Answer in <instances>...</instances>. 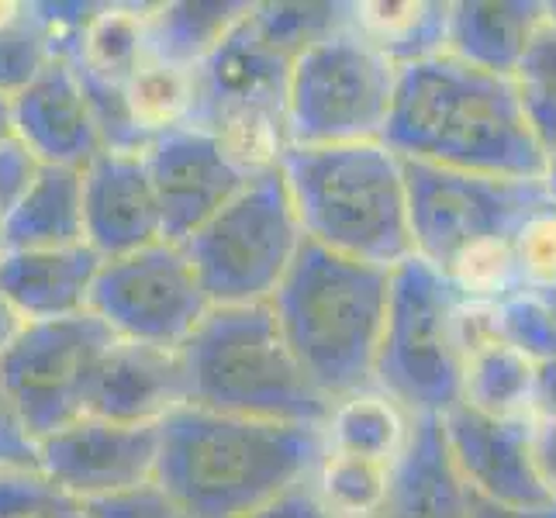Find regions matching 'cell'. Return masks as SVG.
I'll return each instance as SVG.
<instances>
[{"label":"cell","instance_id":"1","mask_svg":"<svg viewBox=\"0 0 556 518\" xmlns=\"http://www.w3.org/2000/svg\"><path fill=\"white\" fill-rule=\"evenodd\" d=\"M380 142L401 160L488 177L540 180L546 166L511 76L477 70L450 52L397 70Z\"/></svg>","mask_w":556,"mask_h":518},{"label":"cell","instance_id":"2","mask_svg":"<svg viewBox=\"0 0 556 518\" xmlns=\"http://www.w3.org/2000/svg\"><path fill=\"white\" fill-rule=\"evenodd\" d=\"M321 456V426L184 405L160 421L156 484L190 518H242L308 484Z\"/></svg>","mask_w":556,"mask_h":518},{"label":"cell","instance_id":"3","mask_svg":"<svg viewBox=\"0 0 556 518\" xmlns=\"http://www.w3.org/2000/svg\"><path fill=\"white\" fill-rule=\"evenodd\" d=\"M388 294L391 270L304 239L270 298L280 336L329 401L374 388Z\"/></svg>","mask_w":556,"mask_h":518},{"label":"cell","instance_id":"4","mask_svg":"<svg viewBox=\"0 0 556 518\" xmlns=\"http://www.w3.org/2000/svg\"><path fill=\"white\" fill-rule=\"evenodd\" d=\"M277 166L308 242L383 270L412 256L405 160L383 142L291 146Z\"/></svg>","mask_w":556,"mask_h":518},{"label":"cell","instance_id":"5","mask_svg":"<svg viewBox=\"0 0 556 518\" xmlns=\"http://www.w3.org/2000/svg\"><path fill=\"white\" fill-rule=\"evenodd\" d=\"M187 405L260 421L325 426V397L280 336L270 304L207 308L180 345Z\"/></svg>","mask_w":556,"mask_h":518},{"label":"cell","instance_id":"6","mask_svg":"<svg viewBox=\"0 0 556 518\" xmlns=\"http://www.w3.org/2000/svg\"><path fill=\"white\" fill-rule=\"evenodd\" d=\"M464 298L443 270L408 256L391 270L374 388L412 418H443L464 383Z\"/></svg>","mask_w":556,"mask_h":518},{"label":"cell","instance_id":"7","mask_svg":"<svg viewBox=\"0 0 556 518\" xmlns=\"http://www.w3.org/2000/svg\"><path fill=\"white\" fill-rule=\"evenodd\" d=\"M294 55L263 28L256 4L194 66V111L187 125L211 131L245 173L287 152V80Z\"/></svg>","mask_w":556,"mask_h":518},{"label":"cell","instance_id":"8","mask_svg":"<svg viewBox=\"0 0 556 518\" xmlns=\"http://www.w3.org/2000/svg\"><path fill=\"white\" fill-rule=\"evenodd\" d=\"M304 245V232L280 166L253 173L239 194L215 211L184 253L211 308L270 304Z\"/></svg>","mask_w":556,"mask_h":518},{"label":"cell","instance_id":"9","mask_svg":"<svg viewBox=\"0 0 556 518\" xmlns=\"http://www.w3.org/2000/svg\"><path fill=\"white\" fill-rule=\"evenodd\" d=\"M397 66L353 25L304 49L287 80V149L380 142Z\"/></svg>","mask_w":556,"mask_h":518},{"label":"cell","instance_id":"10","mask_svg":"<svg viewBox=\"0 0 556 518\" xmlns=\"http://www.w3.org/2000/svg\"><path fill=\"white\" fill-rule=\"evenodd\" d=\"M412 256L450 270L473 249L511 242L519 228L549 207L543 180L488 177L405 160Z\"/></svg>","mask_w":556,"mask_h":518},{"label":"cell","instance_id":"11","mask_svg":"<svg viewBox=\"0 0 556 518\" xmlns=\"http://www.w3.org/2000/svg\"><path fill=\"white\" fill-rule=\"evenodd\" d=\"M114 332L98 315L28 321L0 356V383L22 412L35 439L87 415L90 383L98 377Z\"/></svg>","mask_w":556,"mask_h":518},{"label":"cell","instance_id":"12","mask_svg":"<svg viewBox=\"0 0 556 518\" xmlns=\"http://www.w3.org/2000/svg\"><path fill=\"white\" fill-rule=\"evenodd\" d=\"M207 308L184 245L160 239L136 253L104 260L87 312L98 315L114 339L180 350Z\"/></svg>","mask_w":556,"mask_h":518},{"label":"cell","instance_id":"13","mask_svg":"<svg viewBox=\"0 0 556 518\" xmlns=\"http://www.w3.org/2000/svg\"><path fill=\"white\" fill-rule=\"evenodd\" d=\"M160 426H125L80 415L38 439V473L76 505L101 502L156 481Z\"/></svg>","mask_w":556,"mask_h":518},{"label":"cell","instance_id":"14","mask_svg":"<svg viewBox=\"0 0 556 518\" xmlns=\"http://www.w3.org/2000/svg\"><path fill=\"white\" fill-rule=\"evenodd\" d=\"M142 160L160 204L163 239L180 245L253 177L228 156L211 131L198 125L163 131L142 149Z\"/></svg>","mask_w":556,"mask_h":518},{"label":"cell","instance_id":"15","mask_svg":"<svg viewBox=\"0 0 556 518\" xmlns=\"http://www.w3.org/2000/svg\"><path fill=\"white\" fill-rule=\"evenodd\" d=\"M439 429L464 491L502 508L549 505L532 459V418H491L453 405Z\"/></svg>","mask_w":556,"mask_h":518},{"label":"cell","instance_id":"16","mask_svg":"<svg viewBox=\"0 0 556 518\" xmlns=\"http://www.w3.org/2000/svg\"><path fill=\"white\" fill-rule=\"evenodd\" d=\"M84 242L101 260L163 239L160 204L142 152H98L84 169Z\"/></svg>","mask_w":556,"mask_h":518},{"label":"cell","instance_id":"17","mask_svg":"<svg viewBox=\"0 0 556 518\" xmlns=\"http://www.w3.org/2000/svg\"><path fill=\"white\" fill-rule=\"evenodd\" d=\"M11 114L14 139L42 166L84 169L104 152L80 76L66 55H55L17 98H11Z\"/></svg>","mask_w":556,"mask_h":518},{"label":"cell","instance_id":"18","mask_svg":"<svg viewBox=\"0 0 556 518\" xmlns=\"http://www.w3.org/2000/svg\"><path fill=\"white\" fill-rule=\"evenodd\" d=\"M187 405V374L180 350L114 339L90 383L87 415L125 426H160Z\"/></svg>","mask_w":556,"mask_h":518},{"label":"cell","instance_id":"19","mask_svg":"<svg viewBox=\"0 0 556 518\" xmlns=\"http://www.w3.org/2000/svg\"><path fill=\"white\" fill-rule=\"evenodd\" d=\"M101 256L87 242L60 249H4L0 291L25 321L73 318L90 308Z\"/></svg>","mask_w":556,"mask_h":518},{"label":"cell","instance_id":"20","mask_svg":"<svg viewBox=\"0 0 556 518\" xmlns=\"http://www.w3.org/2000/svg\"><path fill=\"white\" fill-rule=\"evenodd\" d=\"M370 518H467V491L450 464L439 418H415L391 467V488Z\"/></svg>","mask_w":556,"mask_h":518},{"label":"cell","instance_id":"21","mask_svg":"<svg viewBox=\"0 0 556 518\" xmlns=\"http://www.w3.org/2000/svg\"><path fill=\"white\" fill-rule=\"evenodd\" d=\"M543 25L546 4L540 0H459L450 4L446 52L477 70L511 76Z\"/></svg>","mask_w":556,"mask_h":518},{"label":"cell","instance_id":"22","mask_svg":"<svg viewBox=\"0 0 556 518\" xmlns=\"http://www.w3.org/2000/svg\"><path fill=\"white\" fill-rule=\"evenodd\" d=\"M4 249H60L84 242V173L38 166L35 180L0 222Z\"/></svg>","mask_w":556,"mask_h":518},{"label":"cell","instance_id":"23","mask_svg":"<svg viewBox=\"0 0 556 518\" xmlns=\"http://www.w3.org/2000/svg\"><path fill=\"white\" fill-rule=\"evenodd\" d=\"M73 70L108 87H125L128 76L149 55L146 49V4H93L73 38L55 42Z\"/></svg>","mask_w":556,"mask_h":518},{"label":"cell","instance_id":"24","mask_svg":"<svg viewBox=\"0 0 556 518\" xmlns=\"http://www.w3.org/2000/svg\"><path fill=\"white\" fill-rule=\"evenodd\" d=\"M350 25L401 70L446 52L450 4H432V0H367V4H350Z\"/></svg>","mask_w":556,"mask_h":518},{"label":"cell","instance_id":"25","mask_svg":"<svg viewBox=\"0 0 556 518\" xmlns=\"http://www.w3.org/2000/svg\"><path fill=\"white\" fill-rule=\"evenodd\" d=\"M535 359L515 350L494 329L467 345L459 405L491 418H532Z\"/></svg>","mask_w":556,"mask_h":518},{"label":"cell","instance_id":"26","mask_svg":"<svg viewBox=\"0 0 556 518\" xmlns=\"http://www.w3.org/2000/svg\"><path fill=\"white\" fill-rule=\"evenodd\" d=\"M412 415L391 401L383 391L367 388L350 397L332 401L329 418H325V450L359 459H377V464H394L401 450L408 446Z\"/></svg>","mask_w":556,"mask_h":518},{"label":"cell","instance_id":"27","mask_svg":"<svg viewBox=\"0 0 556 518\" xmlns=\"http://www.w3.org/2000/svg\"><path fill=\"white\" fill-rule=\"evenodd\" d=\"M245 11L249 4H228V0L152 4L146 8V49L156 60L194 70Z\"/></svg>","mask_w":556,"mask_h":518},{"label":"cell","instance_id":"28","mask_svg":"<svg viewBox=\"0 0 556 518\" xmlns=\"http://www.w3.org/2000/svg\"><path fill=\"white\" fill-rule=\"evenodd\" d=\"M125 104L139 136L152 142L163 131L190 122V111H194V70L146 55L125 84Z\"/></svg>","mask_w":556,"mask_h":518},{"label":"cell","instance_id":"29","mask_svg":"<svg viewBox=\"0 0 556 518\" xmlns=\"http://www.w3.org/2000/svg\"><path fill=\"white\" fill-rule=\"evenodd\" d=\"M391 467L377 464V459H359V456H342L325 450L308 484L321 508L332 518H370L383 505V497H388Z\"/></svg>","mask_w":556,"mask_h":518},{"label":"cell","instance_id":"30","mask_svg":"<svg viewBox=\"0 0 556 518\" xmlns=\"http://www.w3.org/2000/svg\"><path fill=\"white\" fill-rule=\"evenodd\" d=\"M52 60L55 38L35 4H8L0 14V98H17Z\"/></svg>","mask_w":556,"mask_h":518},{"label":"cell","instance_id":"31","mask_svg":"<svg viewBox=\"0 0 556 518\" xmlns=\"http://www.w3.org/2000/svg\"><path fill=\"white\" fill-rule=\"evenodd\" d=\"M511 87L535 142L549 152L556 146V28L549 25V17L515 66Z\"/></svg>","mask_w":556,"mask_h":518},{"label":"cell","instance_id":"32","mask_svg":"<svg viewBox=\"0 0 556 518\" xmlns=\"http://www.w3.org/2000/svg\"><path fill=\"white\" fill-rule=\"evenodd\" d=\"M491 329L497 339H505L515 350H522L529 359H556V321L540 308L532 294L508 298L491 304Z\"/></svg>","mask_w":556,"mask_h":518},{"label":"cell","instance_id":"33","mask_svg":"<svg viewBox=\"0 0 556 518\" xmlns=\"http://www.w3.org/2000/svg\"><path fill=\"white\" fill-rule=\"evenodd\" d=\"M76 508L38 470H0V518H55Z\"/></svg>","mask_w":556,"mask_h":518},{"label":"cell","instance_id":"34","mask_svg":"<svg viewBox=\"0 0 556 518\" xmlns=\"http://www.w3.org/2000/svg\"><path fill=\"white\" fill-rule=\"evenodd\" d=\"M515 260L526 280V291H540V287L556 280V204L543 207L540 215H532L519 236L511 239Z\"/></svg>","mask_w":556,"mask_h":518},{"label":"cell","instance_id":"35","mask_svg":"<svg viewBox=\"0 0 556 518\" xmlns=\"http://www.w3.org/2000/svg\"><path fill=\"white\" fill-rule=\"evenodd\" d=\"M84 518H190L156 481L84 505Z\"/></svg>","mask_w":556,"mask_h":518},{"label":"cell","instance_id":"36","mask_svg":"<svg viewBox=\"0 0 556 518\" xmlns=\"http://www.w3.org/2000/svg\"><path fill=\"white\" fill-rule=\"evenodd\" d=\"M0 470H38V439L0 383Z\"/></svg>","mask_w":556,"mask_h":518},{"label":"cell","instance_id":"37","mask_svg":"<svg viewBox=\"0 0 556 518\" xmlns=\"http://www.w3.org/2000/svg\"><path fill=\"white\" fill-rule=\"evenodd\" d=\"M38 166H42V163H38L17 139H11V142L0 146V222H4V218H8V211H11L17 201H22V194L28 190V184L35 180Z\"/></svg>","mask_w":556,"mask_h":518},{"label":"cell","instance_id":"38","mask_svg":"<svg viewBox=\"0 0 556 518\" xmlns=\"http://www.w3.org/2000/svg\"><path fill=\"white\" fill-rule=\"evenodd\" d=\"M242 518H332V515L321 508V502L315 497L312 484H301V488L274 497L270 505H263V508L249 511Z\"/></svg>","mask_w":556,"mask_h":518},{"label":"cell","instance_id":"39","mask_svg":"<svg viewBox=\"0 0 556 518\" xmlns=\"http://www.w3.org/2000/svg\"><path fill=\"white\" fill-rule=\"evenodd\" d=\"M532 459L549 502H556V421L532 418Z\"/></svg>","mask_w":556,"mask_h":518},{"label":"cell","instance_id":"40","mask_svg":"<svg viewBox=\"0 0 556 518\" xmlns=\"http://www.w3.org/2000/svg\"><path fill=\"white\" fill-rule=\"evenodd\" d=\"M532 418H549V421H556V359H540V363H535Z\"/></svg>","mask_w":556,"mask_h":518},{"label":"cell","instance_id":"41","mask_svg":"<svg viewBox=\"0 0 556 518\" xmlns=\"http://www.w3.org/2000/svg\"><path fill=\"white\" fill-rule=\"evenodd\" d=\"M467 518H556V502L535 508H502L467 491Z\"/></svg>","mask_w":556,"mask_h":518},{"label":"cell","instance_id":"42","mask_svg":"<svg viewBox=\"0 0 556 518\" xmlns=\"http://www.w3.org/2000/svg\"><path fill=\"white\" fill-rule=\"evenodd\" d=\"M25 318H22V312L14 308V304L8 301V294L0 291V356H4L11 345H14V339L25 332Z\"/></svg>","mask_w":556,"mask_h":518},{"label":"cell","instance_id":"43","mask_svg":"<svg viewBox=\"0 0 556 518\" xmlns=\"http://www.w3.org/2000/svg\"><path fill=\"white\" fill-rule=\"evenodd\" d=\"M543 187H546V194H549V201L556 204V146L546 152V166H543Z\"/></svg>","mask_w":556,"mask_h":518},{"label":"cell","instance_id":"44","mask_svg":"<svg viewBox=\"0 0 556 518\" xmlns=\"http://www.w3.org/2000/svg\"><path fill=\"white\" fill-rule=\"evenodd\" d=\"M14 139V114H11V101L0 98V146Z\"/></svg>","mask_w":556,"mask_h":518},{"label":"cell","instance_id":"45","mask_svg":"<svg viewBox=\"0 0 556 518\" xmlns=\"http://www.w3.org/2000/svg\"><path fill=\"white\" fill-rule=\"evenodd\" d=\"M532 298L540 301V308L556 321V280H553V283H546V287H540V291H532Z\"/></svg>","mask_w":556,"mask_h":518},{"label":"cell","instance_id":"46","mask_svg":"<svg viewBox=\"0 0 556 518\" xmlns=\"http://www.w3.org/2000/svg\"><path fill=\"white\" fill-rule=\"evenodd\" d=\"M55 518H84V505H76V508H70L66 515H55Z\"/></svg>","mask_w":556,"mask_h":518},{"label":"cell","instance_id":"47","mask_svg":"<svg viewBox=\"0 0 556 518\" xmlns=\"http://www.w3.org/2000/svg\"><path fill=\"white\" fill-rule=\"evenodd\" d=\"M546 17H549V25L556 28V4H546Z\"/></svg>","mask_w":556,"mask_h":518},{"label":"cell","instance_id":"48","mask_svg":"<svg viewBox=\"0 0 556 518\" xmlns=\"http://www.w3.org/2000/svg\"><path fill=\"white\" fill-rule=\"evenodd\" d=\"M0 256H4V242H0Z\"/></svg>","mask_w":556,"mask_h":518}]
</instances>
